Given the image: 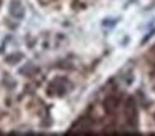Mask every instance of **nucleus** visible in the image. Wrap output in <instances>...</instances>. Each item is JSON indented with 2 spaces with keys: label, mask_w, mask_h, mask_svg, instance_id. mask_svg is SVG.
<instances>
[{
  "label": "nucleus",
  "mask_w": 155,
  "mask_h": 136,
  "mask_svg": "<svg viewBox=\"0 0 155 136\" xmlns=\"http://www.w3.org/2000/svg\"><path fill=\"white\" fill-rule=\"evenodd\" d=\"M10 15L17 20H22L25 15V10H24V5H22L20 0H12L10 2Z\"/></svg>",
  "instance_id": "f257e3e1"
},
{
  "label": "nucleus",
  "mask_w": 155,
  "mask_h": 136,
  "mask_svg": "<svg viewBox=\"0 0 155 136\" xmlns=\"http://www.w3.org/2000/svg\"><path fill=\"white\" fill-rule=\"evenodd\" d=\"M118 20L120 18H104L102 27H104V28H114V27L118 23Z\"/></svg>",
  "instance_id": "f03ea898"
}]
</instances>
